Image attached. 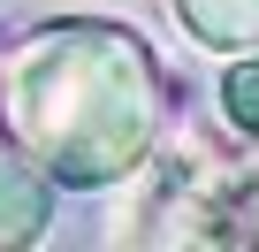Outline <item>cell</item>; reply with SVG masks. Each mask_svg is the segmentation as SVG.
<instances>
[{
	"label": "cell",
	"instance_id": "6da1fadb",
	"mask_svg": "<svg viewBox=\"0 0 259 252\" xmlns=\"http://www.w3.org/2000/svg\"><path fill=\"white\" fill-rule=\"evenodd\" d=\"M160 115H168V84L153 46L130 23H99V16L31 31L0 77L8 146L69 191H99L130 176L153 153Z\"/></svg>",
	"mask_w": 259,
	"mask_h": 252
},
{
	"label": "cell",
	"instance_id": "7a4b0ae2",
	"mask_svg": "<svg viewBox=\"0 0 259 252\" xmlns=\"http://www.w3.org/2000/svg\"><path fill=\"white\" fill-rule=\"evenodd\" d=\"M54 222V176H38L23 153L0 146V244H38Z\"/></svg>",
	"mask_w": 259,
	"mask_h": 252
},
{
	"label": "cell",
	"instance_id": "3957f363",
	"mask_svg": "<svg viewBox=\"0 0 259 252\" xmlns=\"http://www.w3.org/2000/svg\"><path fill=\"white\" fill-rule=\"evenodd\" d=\"M176 16L213 54H259V0H176Z\"/></svg>",
	"mask_w": 259,
	"mask_h": 252
},
{
	"label": "cell",
	"instance_id": "277c9868",
	"mask_svg": "<svg viewBox=\"0 0 259 252\" xmlns=\"http://www.w3.org/2000/svg\"><path fill=\"white\" fill-rule=\"evenodd\" d=\"M221 115L236 122L244 138H259V54H251V61H236V69L221 77Z\"/></svg>",
	"mask_w": 259,
	"mask_h": 252
}]
</instances>
